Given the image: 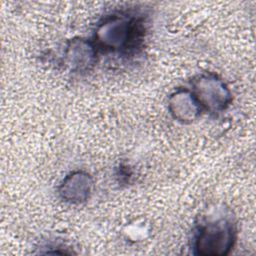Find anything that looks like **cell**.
<instances>
[{"instance_id":"obj_2","label":"cell","mask_w":256,"mask_h":256,"mask_svg":"<svg viewBox=\"0 0 256 256\" xmlns=\"http://www.w3.org/2000/svg\"><path fill=\"white\" fill-rule=\"evenodd\" d=\"M236 226L228 216H218L202 221L192 237L195 254L223 256L230 252L236 241Z\"/></svg>"},{"instance_id":"obj_5","label":"cell","mask_w":256,"mask_h":256,"mask_svg":"<svg viewBox=\"0 0 256 256\" xmlns=\"http://www.w3.org/2000/svg\"><path fill=\"white\" fill-rule=\"evenodd\" d=\"M93 189V179L85 171L76 170L66 175L58 187L60 198L70 204H81L89 199Z\"/></svg>"},{"instance_id":"obj_4","label":"cell","mask_w":256,"mask_h":256,"mask_svg":"<svg viewBox=\"0 0 256 256\" xmlns=\"http://www.w3.org/2000/svg\"><path fill=\"white\" fill-rule=\"evenodd\" d=\"M97 47L93 41L83 38L70 40L63 53V62L71 72H86L97 61Z\"/></svg>"},{"instance_id":"obj_3","label":"cell","mask_w":256,"mask_h":256,"mask_svg":"<svg viewBox=\"0 0 256 256\" xmlns=\"http://www.w3.org/2000/svg\"><path fill=\"white\" fill-rule=\"evenodd\" d=\"M191 87L202 110L218 114L231 105L232 94L229 87L213 72H204L195 76L191 81Z\"/></svg>"},{"instance_id":"obj_6","label":"cell","mask_w":256,"mask_h":256,"mask_svg":"<svg viewBox=\"0 0 256 256\" xmlns=\"http://www.w3.org/2000/svg\"><path fill=\"white\" fill-rule=\"evenodd\" d=\"M168 110L171 116L182 123H191L199 118L203 111L190 89L175 90L168 98Z\"/></svg>"},{"instance_id":"obj_1","label":"cell","mask_w":256,"mask_h":256,"mask_svg":"<svg viewBox=\"0 0 256 256\" xmlns=\"http://www.w3.org/2000/svg\"><path fill=\"white\" fill-rule=\"evenodd\" d=\"M143 32L142 21L131 12H115L104 16L97 24L94 44L111 53H124L133 49Z\"/></svg>"}]
</instances>
